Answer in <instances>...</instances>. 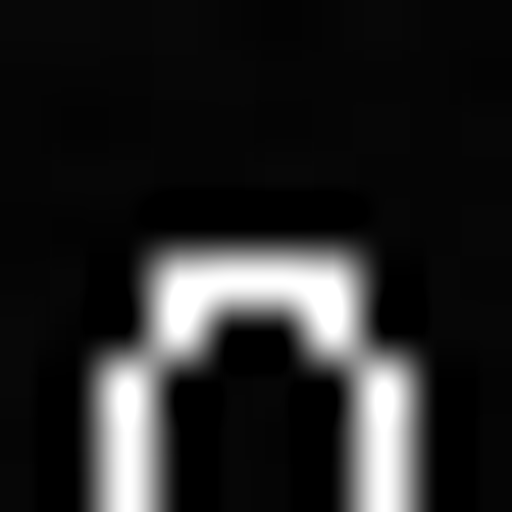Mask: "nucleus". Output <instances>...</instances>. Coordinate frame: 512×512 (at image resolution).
I'll list each match as a JSON object with an SVG mask.
<instances>
[{"label":"nucleus","mask_w":512,"mask_h":512,"mask_svg":"<svg viewBox=\"0 0 512 512\" xmlns=\"http://www.w3.org/2000/svg\"><path fill=\"white\" fill-rule=\"evenodd\" d=\"M103 512H410V359L308 308V256H154V359H103Z\"/></svg>","instance_id":"1"}]
</instances>
